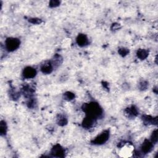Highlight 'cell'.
Here are the masks:
<instances>
[{
    "instance_id": "1",
    "label": "cell",
    "mask_w": 158,
    "mask_h": 158,
    "mask_svg": "<svg viewBox=\"0 0 158 158\" xmlns=\"http://www.w3.org/2000/svg\"><path fill=\"white\" fill-rule=\"evenodd\" d=\"M83 109L85 112L88 116L93 119H96L100 117L103 112V110L100 106L96 103H90L83 105Z\"/></svg>"
},
{
    "instance_id": "2",
    "label": "cell",
    "mask_w": 158,
    "mask_h": 158,
    "mask_svg": "<svg viewBox=\"0 0 158 158\" xmlns=\"http://www.w3.org/2000/svg\"><path fill=\"white\" fill-rule=\"evenodd\" d=\"M21 44V42L16 38H8L5 42V45L7 50L9 51H14L17 49Z\"/></svg>"
},
{
    "instance_id": "3",
    "label": "cell",
    "mask_w": 158,
    "mask_h": 158,
    "mask_svg": "<svg viewBox=\"0 0 158 158\" xmlns=\"http://www.w3.org/2000/svg\"><path fill=\"white\" fill-rule=\"evenodd\" d=\"M109 137V132L108 130H106L96 137L95 139L92 141V143L95 145H102L105 143L108 140Z\"/></svg>"
},
{
    "instance_id": "4",
    "label": "cell",
    "mask_w": 158,
    "mask_h": 158,
    "mask_svg": "<svg viewBox=\"0 0 158 158\" xmlns=\"http://www.w3.org/2000/svg\"><path fill=\"white\" fill-rule=\"evenodd\" d=\"M51 154L53 156L56 157H62L65 155V151H64L63 148L59 145H56L54 146L51 150Z\"/></svg>"
},
{
    "instance_id": "5",
    "label": "cell",
    "mask_w": 158,
    "mask_h": 158,
    "mask_svg": "<svg viewBox=\"0 0 158 158\" xmlns=\"http://www.w3.org/2000/svg\"><path fill=\"white\" fill-rule=\"evenodd\" d=\"M22 75L26 78H32L37 75V71L32 67H27L24 69Z\"/></svg>"
},
{
    "instance_id": "6",
    "label": "cell",
    "mask_w": 158,
    "mask_h": 158,
    "mask_svg": "<svg viewBox=\"0 0 158 158\" xmlns=\"http://www.w3.org/2000/svg\"><path fill=\"white\" fill-rule=\"evenodd\" d=\"M53 70V66L51 62L46 61L41 66V71L45 74H49Z\"/></svg>"
},
{
    "instance_id": "7",
    "label": "cell",
    "mask_w": 158,
    "mask_h": 158,
    "mask_svg": "<svg viewBox=\"0 0 158 158\" xmlns=\"http://www.w3.org/2000/svg\"><path fill=\"white\" fill-rule=\"evenodd\" d=\"M152 142L150 141V140H146L141 145V151L144 153H148L150 152L153 147V145H152Z\"/></svg>"
},
{
    "instance_id": "8",
    "label": "cell",
    "mask_w": 158,
    "mask_h": 158,
    "mask_svg": "<svg viewBox=\"0 0 158 158\" xmlns=\"http://www.w3.org/2000/svg\"><path fill=\"white\" fill-rule=\"evenodd\" d=\"M94 122H95V119L87 116L82 122V126L87 129L90 128L93 125Z\"/></svg>"
},
{
    "instance_id": "9",
    "label": "cell",
    "mask_w": 158,
    "mask_h": 158,
    "mask_svg": "<svg viewBox=\"0 0 158 158\" xmlns=\"http://www.w3.org/2000/svg\"><path fill=\"white\" fill-rule=\"evenodd\" d=\"M88 40L87 37L84 34L78 35L77 38V43L79 46H84L88 44Z\"/></svg>"
},
{
    "instance_id": "10",
    "label": "cell",
    "mask_w": 158,
    "mask_h": 158,
    "mask_svg": "<svg viewBox=\"0 0 158 158\" xmlns=\"http://www.w3.org/2000/svg\"><path fill=\"white\" fill-rule=\"evenodd\" d=\"M137 57L140 59L141 60H143V59H146L148 56V52L146 50H145V49H140L139 50H138L137 53Z\"/></svg>"
},
{
    "instance_id": "11",
    "label": "cell",
    "mask_w": 158,
    "mask_h": 158,
    "mask_svg": "<svg viewBox=\"0 0 158 158\" xmlns=\"http://www.w3.org/2000/svg\"><path fill=\"white\" fill-rule=\"evenodd\" d=\"M143 121L146 123H151V124H157V117L153 118L150 116H144L143 117Z\"/></svg>"
},
{
    "instance_id": "12",
    "label": "cell",
    "mask_w": 158,
    "mask_h": 158,
    "mask_svg": "<svg viewBox=\"0 0 158 158\" xmlns=\"http://www.w3.org/2000/svg\"><path fill=\"white\" fill-rule=\"evenodd\" d=\"M7 132V126L6 123L4 121H1L0 123V133L1 135H4Z\"/></svg>"
},
{
    "instance_id": "13",
    "label": "cell",
    "mask_w": 158,
    "mask_h": 158,
    "mask_svg": "<svg viewBox=\"0 0 158 158\" xmlns=\"http://www.w3.org/2000/svg\"><path fill=\"white\" fill-rule=\"evenodd\" d=\"M128 114L129 115V116H135L137 115V109L135 107H131L130 108H128Z\"/></svg>"
},
{
    "instance_id": "14",
    "label": "cell",
    "mask_w": 158,
    "mask_h": 158,
    "mask_svg": "<svg viewBox=\"0 0 158 158\" xmlns=\"http://www.w3.org/2000/svg\"><path fill=\"white\" fill-rule=\"evenodd\" d=\"M58 123L59 125H62V126L66 125L67 123V119L66 117H64V116H60L59 118L58 119Z\"/></svg>"
},
{
    "instance_id": "15",
    "label": "cell",
    "mask_w": 158,
    "mask_h": 158,
    "mask_svg": "<svg viewBox=\"0 0 158 158\" xmlns=\"http://www.w3.org/2000/svg\"><path fill=\"white\" fill-rule=\"evenodd\" d=\"M64 98H65L66 100H73V99L75 98V95H74L73 93H71V92H66L65 93V94H64Z\"/></svg>"
},
{
    "instance_id": "16",
    "label": "cell",
    "mask_w": 158,
    "mask_h": 158,
    "mask_svg": "<svg viewBox=\"0 0 158 158\" xmlns=\"http://www.w3.org/2000/svg\"><path fill=\"white\" fill-rule=\"evenodd\" d=\"M151 141L153 143H156L157 141V130H155L152 133Z\"/></svg>"
},
{
    "instance_id": "17",
    "label": "cell",
    "mask_w": 158,
    "mask_h": 158,
    "mask_svg": "<svg viewBox=\"0 0 158 158\" xmlns=\"http://www.w3.org/2000/svg\"><path fill=\"white\" fill-rule=\"evenodd\" d=\"M128 53H129V51L125 48H121L119 50V53L121 56H126Z\"/></svg>"
},
{
    "instance_id": "18",
    "label": "cell",
    "mask_w": 158,
    "mask_h": 158,
    "mask_svg": "<svg viewBox=\"0 0 158 158\" xmlns=\"http://www.w3.org/2000/svg\"><path fill=\"white\" fill-rule=\"evenodd\" d=\"M60 4V1H51L50 2H49V6H50L51 7H56L58 6H59V5Z\"/></svg>"
}]
</instances>
